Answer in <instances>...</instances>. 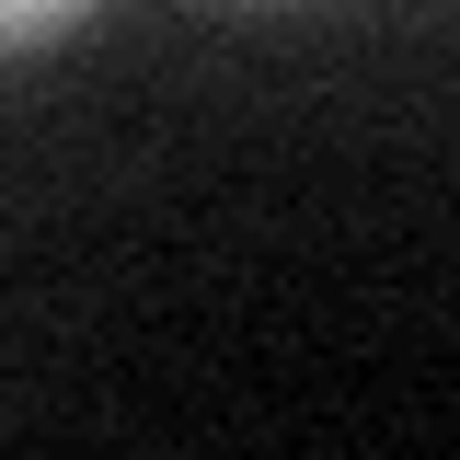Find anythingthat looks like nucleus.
<instances>
[{
    "label": "nucleus",
    "mask_w": 460,
    "mask_h": 460,
    "mask_svg": "<svg viewBox=\"0 0 460 460\" xmlns=\"http://www.w3.org/2000/svg\"><path fill=\"white\" fill-rule=\"evenodd\" d=\"M93 0H0V58H23V47H47V35H69Z\"/></svg>",
    "instance_id": "obj_1"
}]
</instances>
